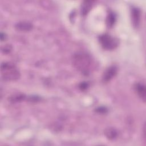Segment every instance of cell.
Returning a JSON list of instances; mask_svg holds the SVG:
<instances>
[{
	"instance_id": "obj_5",
	"label": "cell",
	"mask_w": 146,
	"mask_h": 146,
	"mask_svg": "<svg viewBox=\"0 0 146 146\" xmlns=\"http://www.w3.org/2000/svg\"><path fill=\"white\" fill-rule=\"evenodd\" d=\"M117 68L115 66H111L109 67L104 73L103 80L104 82H108L116 74Z\"/></svg>"
},
{
	"instance_id": "obj_3",
	"label": "cell",
	"mask_w": 146,
	"mask_h": 146,
	"mask_svg": "<svg viewBox=\"0 0 146 146\" xmlns=\"http://www.w3.org/2000/svg\"><path fill=\"white\" fill-rule=\"evenodd\" d=\"M99 41L102 46L104 49L108 50L115 48L118 45L117 40L108 34H103L100 36Z\"/></svg>"
},
{
	"instance_id": "obj_1",
	"label": "cell",
	"mask_w": 146,
	"mask_h": 146,
	"mask_svg": "<svg viewBox=\"0 0 146 146\" xmlns=\"http://www.w3.org/2000/svg\"><path fill=\"white\" fill-rule=\"evenodd\" d=\"M73 63L75 67L84 75L89 74L94 66L91 57L84 52H78L75 54L73 58Z\"/></svg>"
},
{
	"instance_id": "obj_10",
	"label": "cell",
	"mask_w": 146,
	"mask_h": 146,
	"mask_svg": "<svg viewBox=\"0 0 146 146\" xmlns=\"http://www.w3.org/2000/svg\"><path fill=\"white\" fill-rule=\"evenodd\" d=\"M115 21V15L112 13L110 14L107 18V24L108 25V26H112L113 25Z\"/></svg>"
},
{
	"instance_id": "obj_6",
	"label": "cell",
	"mask_w": 146,
	"mask_h": 146,
	"mask_svg": "<svg viewBox=\"0 0 146 146\" xmlns=\"http://www.w3.org/2000/svg\"><path fill=\"white\" fill-rule=\"evenodd\" d=\"M135 90L137 95L144 101H145L146 90L145 86L141 83H136L135 85Z\"/></svg>"
},
{
	"instance_id": "obj_4",
	"label": "cell",
	"mask_w": 146,
	"mask_h": 146,
	"mask_svg": "<svg viewBox=\"0 0 146 146\" xmlns=\"http://www.w3.org/2000/svg\"><path fill=\"white\" fill-rule=\"evenodd\" d=\"M131 16H132V22L133 25L135 27H137L140 21V11L139 9L136 7H133L131 10Z\"/></svg>"
},
{
	"instance_id": "obj_2",
	"label": "cell",
	"mask_w": 146,
	"mask_h": 146,
	"mask_svg": "<svg viewBox=\"0 0 146 146\" xmlns=\"http://www.w3.org/2000/svg\"><path fill=\"white\" fill-rule=\"evenodd\" d=\"M1 75L2 78L6 81H14L20 77V72L17 67L10 62L3 63L1 64Z\"/></svg>"
},
{
	"instance_id": "obj_7",
	"label": "cell",
	"mask_w": 146,
	"mask_h": 146,
	"mask_svg": "<svg viewBox=\"0 0 146 146\" xmlns=\"http://www.w3.org/2000/svg\"><path fill=\"white\" fill-rule=\"evenodd\" d=\"M16 28L21 31H29L32 28L31 23L27 22H22L17 24Z\"/></svg>"
},
{
	"instance_id": "obj_11",
	"label": "cell",
	"mask_w": 146,
	"mask_h": 146,
	"mask_svg": "<svg viewBox=\"0 0 146 146\" xmlns=\"http://www.w3.org/2000/svg\"><path fill=\"white\" fill-rule=\"evenodd\" d=\"M80 88H81L82 90L86 89V88H87L86 87H87V84H86V83H82V84H81V86H80Z\"/></svg>"
},
{
	"instance_id": "obj_8",
	"label": "cell",
	"mask_w": 146,
	"mask_h": 146,
	"mask_svg": "<svg viewBox=\"0 0 146 146\" xmlns=\"http://www.w3.org/2000/svg\"><path fill=\"white\" fill-rule=\"evenodd\" d=\"M105 135L108 139L112 140L115 138L117 136V131L114 128H108L105 131Z\"/></svg>"
},
{
	"instance_id": "obj_9",
	"label": "cell",
	"mask_w": 146,
	"mask_h": 146,
	"mask_svg": "<svg viewBox=\"0 0 146 146\" xmlns=\"http://www.w3.org/2000/svg\"><path fill=\"white\" fill-rule=\"evenodd\" d=\"M92 2V1H85L83 2L82 8V12L83 15L87 14L88 12L90 10Z\"/></svg>"
}]
</instances>
